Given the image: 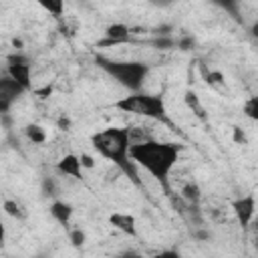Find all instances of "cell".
I'll return each mask as SVG.
<instances>
[{
    "mask_svg": "<svg viewBox=\"0 0 258 258\" xmlns=\"http://www.w3.org/2000/svg\"><path fill=\"white\" fill-rule=\"evenodd\" d=\"M6 75L16 83L20 85L24 91H30L32 89V71H30V62L26 56L22 54H12L8 56V67H6Z\"/></svg>",
    "mask_w": 258,
    "mask_h": 258,
    "instance_id": "obj_5",
    "label": "cell"
},
{
    "mask_svg": "<svg viewBox=\"0 0 258 258\" xmlns=\"http://www.w3.org/2000/svg\"><path fill=\"white\" fill-rule=\"evenodd\" d=\"M24 133H26L28 141H32V143H36V145H42V143H46V131H44V127H40V125H36V123H32V125H26Z\"/></svg>",
    "mask_w": 258,
    "mask_h": 258,
    "instance_id": "obj_14",
    "label": "cell"
},
{
    "mask_svg": "<svg viewBox=\"0 0 258 258\" xmlns=\"http://www.w3.org/2000/svg\"><path fill=\"white\" fill-rule=\"evenodd\" d=\"M198 238H200V240H208L210 234H208V232H198Z\"/></svg>",
    "mask_w": 258,
    "mask_h": 258,
    "instance_id": "obj_28",
    "label": "cell"
},
{
    "mask_svg": "<svg viewBox=\"0 0 258 258\" xmlns=\"http://www.w3.org/2000/svg\"><path fill=\"white\" fill-rule=\"evenodd\" d=\"M97 64L109 73L119 85L131 89V91H139L145 77H147V64L145 62H137V60H111L105 56H97Z\"/></svg>",
    "mask_w": 258,
    "mask_h": 258,
    "instance_id": "obj_4",
    "label": "cell"
},
{
    "mask_svg": "<svg viewBox=\"0 0 258 258\" xmlns=\"http://www.w3.org/2000/svg\"><path fill=\"white\" fill-rule=\"evenodd\" d=\"M34 93H36L38 97H42V99H44V97H48V95L52 93V87H48V85H46V87H42V89H36Z\"/></svg>",
    "mask_w": 258,
    "mask_h": 258,
    "instance_id": "obj_24",
    "label": "cell"
},
{
    "mask_svg": "<svg viewBox=\"0 0 258 258\" xmlns=\"http://www.w3.org/2000/svg\"><path fill=\"white\" fill-rule=\"evenodd\" d=\"M12 44H14L16 48H22V40H20V38H14V40H12Z\"/></svg>",
    "mask_w": 258,
    "mask_h": 258,
    "instance_id": "obj_29",
    "label": "cell"
},
{
    "mask_svg": "<svg viewBox=\"0 0 258 258\" xmlns=\"http://www.w3.org/2000/svg\"><path fill=\"white\" fill-rule=\"evenodd\" d=\"M50 216H52L58 224L69 226V222H71V218H73V206L67 204V202H62V200H56V202H52V206H50Z\"/></svg>",
    "mask_w": 258,
    "mask_h": 258,
    "instance_id": "obj_11",
    "label": "cell"
},
{
    "mask_svg": "<svg viewBox=\"0 0 258 258\" xmlns=\"http://www.w3.org/2000/svg\"><path fill=\"white\" fill-rule=\"evenodd\" d=\"M155 48H161V50H165V48H169V46H173V40L171 38H167V36H157L153 42H151Z\"/></svg>",
    "mask_w": 258,
    "mask_h": 258,
    "instance_id": "obj_19",
    "label": "cell"
},
{
    "mask_svg": "<svg viewBox=\"0 0 258 258\" xmlns=\"http://www.w3.org/2000/svg\"><path fill=\"white\" fill-rule=\"evenodd\" d=\"M119 258H145V256L139 254V252H131V250H129V252H123Z\"/></svg>",
    "mask_w": 258,
    "mask_h": 258,
    "instance_id": "obj_25",
    "label": "cell"
},
{
    "mask_svg": "<svg viewBox=\"0 0 258 258\" xmlns=\"http://www.w3.org/2000/svg\"><path fill=\"white\" fill-rule=\"evenodd\" d=\"M129 157L135 165L143 167L153 179L161 181V185L167 189V177L179 159V145L173 141L149 139L139 145H131Z\"/></svg>",
    "mask_w": 258,
    "mask_h": 258,
    "instance_id": "obj_1",
    "label": "cell"
},
{
    "mask_svg": "<svg viewBox=\"0 0 258 258\" xmlns=\"http://www.w3.org/2000/svg\"><path fill=\"white\" fill-rule=\"evenodd\" d=\"M69 127H71V121H69L67 117H60V119H58V129H64V131H67Z\"/></svg>",
    "mask_w": 258,
    "mask_h": 258,
    "instance_id": "obj_26",
    "label": "cell"
},
{
    "mask_svg": "<svg viewBox=\"0 0 258 258\" xmlns=\"http://www.w3.org/2000/svg\"><path fill=\"white\" fill-rule=\"evenodd\" d=\"M232 131H234V141L236 143H246V135H244V131L240 127H234Z\"/></svg>",
    "mask_w": 258,
    "mask_h": 258,
    "instance_id": "obj_21",
    "label": "cell"
},
{
    "mask_svg": "<svg viewBox=\"0 0 258 258\" xmlns=\"http://www.w3.org/2000/svg\"><path fill=\"white\" fill-rule=\"evenodd\" d=\"M115 109H119L121 113H129V115H139L151 121H163L165 119V103L161 97L157 95H149V93H131L127 97H121L119 101H115L113 105Z\"/></svg>",
    "mask_w": 258,
    "mask_h": 258,
    "instance_id": "obj_3",
    "label": "cell"
},
{
    "mask_svg": "<svg viewBox=\"0 0 258 258\" xmlns=\"http://www.w3.org/2000/svg\"><path fill=\"white\" fill-rule=\"evenodd\" d=\"M69 240H71V244H73L75 248H81V246L85 244V232H83L81 228H75V230L69 232Z\"/></svg>",
    "mask_w": 258,
    "mask_h": 258,
    "instance_id": "obj_18",
    "label": "cell"
},
{
    "mask_svg": "<svg viewBox=\"0 0 258 258\" xmlns=\"http://www.w3.org/2000/svg\"><path fill=\"white\" fill-rule=\"evenodd\" d=\"M153 258H181L177 252H173V250H163V252H159V254H155Z\"/></svg>",
    "mask_w": 258,
    "mask_h": 258,
    "instance_id": "obj_22",
    "label": "cell"
},
{
    "mask_svg": "<svg viewBox=\"0 0 258 258\" xmlns=\"http://www.w3.org/2000/svg\"><path fill=\"white\" fill-rule=\"evenodd\" d=\"M2 210H4L10 218H14V220H24L26 214H28V212L24 210V206H22L20 202H16V200H4Z\"/></svg>",
    "mask_w": 258,
    "mask_h": 258,
    "instance_id": "obj_13",
    "label": "cell"
},
{
    "mask_svg": "<svg viewBox=\"0 0 258 258\" xmlns=\"http://www.w3.org/2000/svg\"><path fill=\"white\" fill-rule=\"evenodd\" d=\"M183 99H185V105L189 107V111H194V115H196L200 121H206V119H208V115H206V109L202 107V103H200V97H198L194 91H187Z\"/></svg>",
    "mask_w": 258,
    "mask_h": 258,
    "instance_id": "obj_12",
    "label": "cell"
},
{
    "mask_svg": "<svg viewBox=\"0 0 258 258\" xmlns=\"http://www.w3.org/2000/svg\"><path fill=\"white\" fill-rule=\"evenodd\" d=\"M244 113H246V117L248 119H258V99L256 97H250L248 101H246V105H244Z\"/></svg>",
    "mask_w": 258,
    "mask_h": 258,
    "instance_id": "obj_16",
    "label": "cell"
},
{
    "mask_svg": "<svg viewBox=\"0 0 258 258\" xmlns=\"http://www.w3.org/2000/svg\"><path fill=\"white\" fill-rule=\"evenodd\" d=\"M56 169H58L62 175H69V177H73V179H81V177H83V167H81L79 155H75V153L62 155V157L56 161Z\"/></svg>",
    "mask_w": 258,
    "mask_h": 258,
    "instance_id": "obj_9",
    "label": "cell"
},
{
    "mask_svg": "<svg viewBox=\"0 0 258 258\" xmlns=\"http://www.w3.org/2000/svg\"><path fill=\"white\" fill-rule=\"evenodd\" d=\"M131 40V32H129V26L123 24V22H115V24H109L105 28V38L97 42L99 48H105V46H119V44H127Z\"/></svg>",
    "mask_w": 258,
    "mask_h": 258,
    "instance_id": "obj_6",
    "label": "cell"
},
{
    "mask_svg": "<svg viewBox=\"0 0 258 258\" xmlns=\"http://www.w3.org/2000/svg\"><path fill=\"white\" fill-rule=\"evenodd\" d=\"M4 240H6V226H4V222L0 220V246L4 244Z\"/></svg>",
    "mask_w": 258,
    "mask_h": 258,
    "instance_id": "obj_27",
    "label": "cell"
},
{
    "mask_svg": "<svg viewBox=\"0 0 258 258\" xmlns=\"http://www.w3.org/2000/svg\"><path fill=\"white\" fill-rule=\"evenodd\" d=\"M181 198H183L185 202H189V204H198L200 198H202V189H200V185L194 183V181L185 183V185L181 187Z\"/></svg>",
    "mask_w": 258,
    "mask_h": 258,
    "instance_id": "obj_15",
    "label": "cell"
},
{
    "mask_svg": "<svg viewBox=\"0 0 258 258\" xmlns=\"http://www.w3.org/2000/svg\"><path fill=\"white\" fill-rule=\"evenodd\" d=\"M93 147L109 161H113V165H117L119 171H123L135 185H141V179L137 175L135 163L129 157V133L127 127H107L103 131H97L91 137Z\"/></svg>",
    "mask_w": 258,
    "mask_h": 258,
    "instance_id": "obj_2",
    "label": "cell"
},
{
    "mask_svg": "<svg viewBox=\"0 0 258 258\" xmlns=\"http://www.w3.org/2000/svg\"><path fill=\"white\" fill-rule=\"evenodd\" d=\"M232 210H234L240 226L246 228V226H250V222H252V218L256 214V198L252 194L250 196H242V198L232 202Z\"/></svg>",
    "mask_w": 258,
    "mask_h": 258,
    "instance_id": "obj_7",
    "label": "cell"
},
{
    "mask_svg": "<svg viewBox=\"0 0 258 258\" xmlns=\"http://www.w3.org/2000/svg\"><path fill=\"white\" fill-rule=\"evenodd\" d=\"M40 6L46 10V12H50L52 16H62V12H64V4L62 2H40Z\"/></svg>",
    "mask_w": 258,
    "mask_h": 258,
    "instance_id": "obj_17",
    "label": "cell"
},
{
    "mask_svg": "<svg viewBox=\"0 0 258 258\" xmlns=\"http://www.w3.org/2000/svg\"><path fill=\"white\" fill-rule=\"evenodd\" d=\"M79 161H81V167H83V169H93V167H95V159H93V155H89V153H81V155H79Z\"/></svg>",
    "mask_w": 258,
    "mask_h": 258,
    "instance_id": "obj_20",
    "label": "cell"
},
{
    "mask_svg": "<svg viewBox=\"0 0 258 258\" xmlns=\"http://www.w3.org/2000/svg\"><path fill=\"white\" fill-rule=\"evenodd\" d=\"M109 224H111V226H113L115 230H119V232H123V234L131 236V238H135V236H137V226H135V218H133L131 214L115 212V214H111V216H109Z\"/></svg>",
    "mask_w": 258,
    "mask_h": 258,
    "instance_id": "obj_10",
    "label": "cell"
},
{
    "mask_svg": "<svg viewBox=\"0 0 258 258\" xmlns=\"http://www.w3.org/2000/svg\"><path fill=\"white\" fill-rule=\"evenodd\" d=\"M24 93V89L20 85H16L8 75L0 77V113H6L12 103L16 101V97H20Z\"/></svg>",
    "mask_w": 258,
    "mask_h": 258,
    "instance_id": "obj_8",
    "label": "cell"
},
{
    "mask_svg": "<svg viewBox=\"0 0 258 258\" xmlns=\"http://www.w3.org/2000/svg\"><path fill=\"white\" fill-rule=\"evenodd\" d=\"M191 44H194V38H189V36H187V38H181V40L177 42V46H179L181 50H187Z\"/></svg>",
    "mask_w": 258,
    "mask_h": 258,
    "instance_id": "obj_23",
    "label": "cell"
}]
</instances>
